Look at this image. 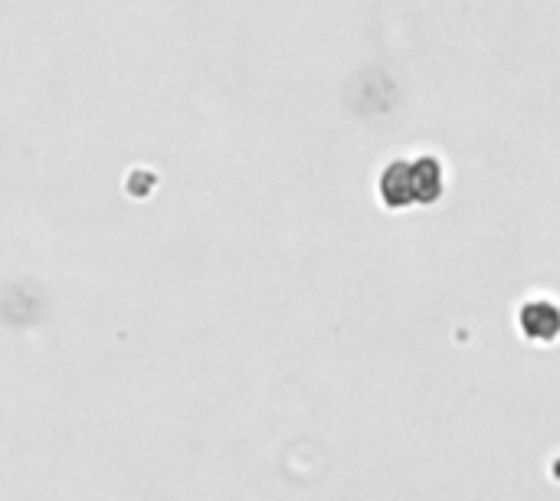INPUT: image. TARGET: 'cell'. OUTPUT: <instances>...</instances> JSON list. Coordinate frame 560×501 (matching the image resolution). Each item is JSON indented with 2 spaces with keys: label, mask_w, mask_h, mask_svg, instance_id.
<instances>
[{
  "label": "cell",
  "mask_w": 560,
  "mask_h": 501,
  "mask_svg": "<svg viewBox=\"0 0 560 501\" xmlns=\"http://www.w3.org/2000/svg\"><path fill=\"white\" fill-rule=\"evenodd\" d=\"M381 200L387 210H413V207H430L443 197L446 190V174L440 158L420 154V158H404L384 167L381 174Z\"/></svg>",
  "instance_id": "1"
},
{
  "label": "cell",
  "mask_w": 560,
  "mask_h": 501,
  "mask_svg": "<svg viewBox=\"0 0 560 501\" xmlns=\"http://www.w3.org/2000/svg\"><path fill=\"white\" fill-rule=\"evenodd\" d=\"M518 328L535 345H551L560 338V305L551 299H532L518 312Z\"/></svg>",
  "instance_id": "2"
}]
</instances>
